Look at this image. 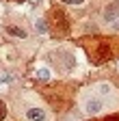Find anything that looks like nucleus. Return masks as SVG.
<instances>
[{"label":"nucleus","instance_id":"nucleus-11","mask_svg":"<svg viewBox=\"0 0 119 121\" xmlns=\"http://www.w3.org/2000/svg\"><path fill=\"white\" fill-rule=\"evenodd\" d=\"M104 121H119V115H113V117H106Z\"/></svg>","mask_w":119,"mask_h":121},{"label":"nucleus","instance_id":"nucleus-1","mask_svg":"<svg viewBox=\"0 0 119 121\" xmlns=\"http://www.w3.org/2000/svg\"><path fill=\"white\" fill-rule=\"evenodd\" d=\"M117 106H119V93L115 91V86L106 82L93 84L89 91L82 93L80 99V108L84 115H100L108 108H117Z\"/></svg>","mask_w":119,"mask_h":121},{"label":"nucleus","instance_id":"nucleus-5","mask_svg":"<svg viewBox=\"0 0 119 121\" xmlns=\"http://www.w3.org/2000/svg\"><path fill=\"white\" fill-rule=\"evenodd\" d=\"M52 20H54V26H56V30H58V33H61V35H65L67 33V20H65V15L63 13H58V11H54L52 13Z\"/></svg>","mask_w":119,"mask_h":121},{"label":"nucleus","instance_id":"nucleus-2","mask_svg":"<svg viewBox=\"0 0 119 121\" xmlns=\"http://www.w3.org/2000/svg\"><path fill=\"white\" fill-rule=\"evenodd\" d=\"M50 60H52V65L58 71H63V73H67V71H71L76 67V58H74V54L69 50H54L50 54Z\"/></svg>","mask_w":119,"mask_h":121},{"label":"nucleus","instance_id":"nucleus-4","mask_svg":"<svg viewBox=\"0 0 119 121\" xmlns=\"http://www.w3.org/2000/svg\"><path fill=\"white\" fill-rule=\"evenodd\" d=\"M119 20V4L117 2H110L102 9V22L104 24H115Z\"/></svg>","mask_w":119,"mask_h":121},{"label":"nucleus","instance_id":"nucleus-3","mask_svg":"<svg viewBox=\"0 0 119 121\" xmlns=\"http://www.w3.org/2000/svg\"><path fill=\"white\" fill-rule=\"evenodd\" d=\"M24 117H26V121H50V112L43 106H28Z\"/></svg>","mask_w":119,"mask_h":121},{"label":"nucleus","instance_id":"nucleus-6","mask_svg":"<svg viewBox=\"0 0 119 121\" xmlns=\"http://www.w3.org/2000/svg\"><path fill=\"white\" fill-rule=\"evenodd\" d=\"M4 30H7V35L18 37V39H26V37H28V33H26V30H24V28H20V26H15V24H9Z\"/></svg>","mask_w":119,"mask_h":121},{"label":"nucleus","instance_id":"nucleus-12","mask_svg":"<svg viewBox=\"0 0 119 121\" xmlns=\"http://www.w3.org/2000/svg\"><path fill=\"white\" fill-rule=\"evenodd\" d=\"M113 30H117V33H119V20H117V22L113 24Z\"/></svg>","mask_w":119,"mask_h":121},{"label":"nucleus","instance_id":"nucleus-9","mask_svg":"<svg viewBox=\"0 0 119 121\" xmlns=\"http://www.w3.org/2000/svg\"><path fill=\"white\" fill-rule=\"evenodd\" d=\"M61 2L63 4H82L84 0H61Z\"/></svg>","mask_w":119,"mask_h":121},{"label":"nucleus","instance_id":"nucleus-10","mask_svg":"<svg viewBox=\"0 0 119 121\" xmlns=\"http://www.w3.org/2000/svg\"><path fill=\"white\" fill-rule=\"evenodd\" d=\"M37 76H39V78H43V80H46V78H48V71H46V69H41V71H37Z\"/></svg>","mask_w":119,"mask_h":121},{"label":"nucleus","instance_id":"nucleus-8","mask_svg":"<svg viewBox=\"0 0 119 121\" xmlns=\"http://www.w3.org/2000/svg\"><path fill=\"white\" fill-rule=\"evenodd\" d=\"M4 117H7V104H4L2 99H0V121H2Z\"/></svg>","mask_w":119,"mask_h":121},{"label":"nucleus","instance_id":"nucleus-7","mask_svg":"<svg viewBox=\"0 0 119 121\" xmlns=\"http://www.w3.org/2000/svg\"><path fill=\"white\" fill-rule=\"evenodd\" d=\"M35 30H37V33H48V20H43V17H39L37 22H35Z\"/></svg>","mask_w":119,"mask_h":121}]
</instances>
